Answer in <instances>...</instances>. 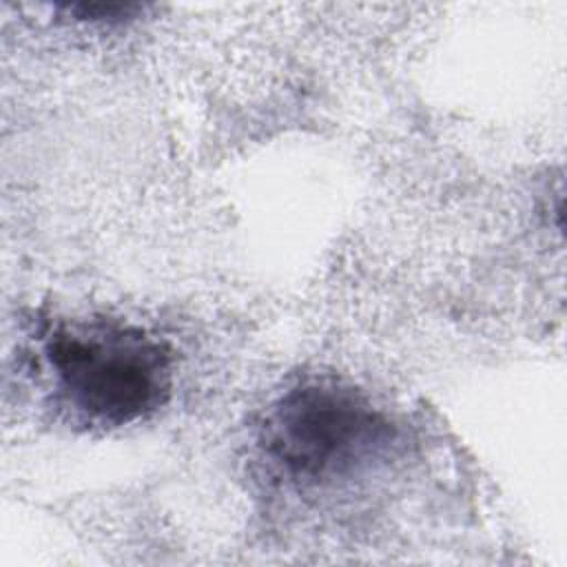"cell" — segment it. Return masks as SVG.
Wrapping results in <instances>:
<instances>
[{
    "mask_svg": "<svg viewBox=\"0 0 567 567\" xmlns=\"http://www.w3.org/2000/svg\"><path fill=\"white\" fill-rule=\"evenodd\" d=\"M40 346L53 405L73 425H131L171 396V348L140 326L109 317L55 321L42 332Z\"/></svg>",
    "mask_w": 567,
    "mask_h": 567,
    "instance_id": "6da1fadb",
    "label": "cell"
},
{
    "mask_svg": "<svg viewBox=\"0 0 567 567\" xmlns=\"http://www.w3.org/2000/svg\"><path fill=\"white\" fill-rule=\"evenodd\" d=\"M396 439V425L363 390L312 374L270 403L257 443L277 478L297 492H315L361 476Z\"/></svg>",
    "mask_w": 567,
    "mask_h": 567,
    "instance_id": "7a4b0ae2",
    "label": "cell"
},
{
    "mask_svg": "<svg viewBox=\"0 0 567 567\" xmlns=\"http://www.w3.org/2000/svg\"><path fill=\"white\" fill-rule=\"evenodd\" d=\"M62 9L84 20H120L140 11V4H64Z\"/></svg>",
    "mask_w": 567,
    "mask_h": 567,
    "instance_id": "3957f363",
    "label": "cell"
}]
</instances>
